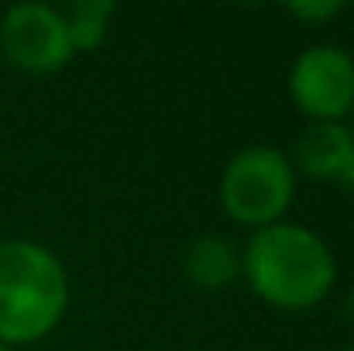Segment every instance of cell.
<instances>
[{
	"instance_id": "obj_1",
	"label": "cell",
	"mask_w": 354,
	"mask_h": 351,
	"mask_svg": "<svg viewBox=\"0 0 354 351\" xmlns=\"http://www.w3.org/2000/svg\"><path fill=\"white\" fill-rule=\"evenodd\" d=\"M241 276L261 303L286 314H303L330 296L337 262L317 231L279 221L251 234L241 251Z\"/></svg>"
},
{
	"instance_id": "obj_2",
	"label": "cell",
	"mask_w": 354,
	"mask_h": 351,
	"mask_svg": "<svg viewBox=\"0 0 354 351\" xmlns=\"http://www.w3.org/2000/svg\"><path fill=\"white\" fill-rule=\"evenodd\" d=\"M69 303L62 262L38 241H0V345H35L55 331Z\"/></svg>"
},
{
	"instance_id": "obj_3",
	"label": "cell",
	"mask_w": 354,
	"mask_h": 351,
	"mask_svg": "<svg viewBox=\"0 0 354 351\" xmlns=\"http://www.w3.org/2000/svg\"><path fill=\"white\" fill-rule=\"evenodd\" d=\"M296 197V169L286 152L272 145L241 148L224 165L221 176V204L224 214L244 228H272L292 207Z\"/></svg>"
},
{
	"instance_id": "obj_4",
	"label": "cell",
	"mask_w": 354,
	"mask_h": 351,
	"mask_svg": "<svg viewBox=\"0 0 354 351\" xmlns=\"http://www.w3.org/2000/svg\"><path fill=\"white\" fill-rule=\"evenodd\" d=\"M289 97L313 124H344L354 111V55L341 45H310L292 62Z\"/></svg>"
},
{
	"instance_id": "obj_5",
	"label": "cell",
	"mask_w": 354,
	"mask_h": 351,
	"mask_svg": "<svg viewBox=\"0 0 354 351\" xmlns=\"http://www.w3.org/2000/svg\"><path fill=\"white\" fill-rule=\"evenodd\" d=\"M0 52L10 66L48 76L73 62L69 31L59 7L48 3H14L0 17Z\"/></svg>"
},
{
	"instance_id": "obj_6",
	"label": "cell",
	"mask_w": 354,
	"mask_h": 351,
	"mask_svg": "<svg viewBox=\"0 0 354 351\" xmlns=\"http://www.w3.org/2000/svg\"><path fill=\"white\" fill-rule=\"evenodd\" d=\"M296 165L310 179L354 186V138L348 124H310L296 141Z\"/></svg>"
},
{
	"instance_id": "obj_7",
	"label": "cell",
	"mask_w": 354,
	"mask_h": 351,
	"mask_svg": "<svg viewBox=\"0 0 354 351\" xmlns=\"http://www.w3.org/2000/svg\"><path fill=\"white\" fill-rule=\"evenodd\" d=\"M183 269H186L189 282L200 286V289H210V293L227 289L241 276V251L224 234H203L189 244Z\"/></svg>"
},
{
	"instance_id": "obj_8",
	"label": "cell",
	"mask_w": 354,
	"mask_h": 351,
	"mask_svg": "<svg viewBox=\"0 0 354 351\" xmlns=\"http://www.w3.org/2000/svg\"><path fill=\"white\" fill-rule=\"evenodd\" d=\"M114 14H118V7L111 0H80V3H69L62 10V21H66L73 52H93V48H100L104 38H107V28H111Z\"/></svg>"
},
{
	"instance_id": "obj_9",
	"label": "cell",
	"mask_w": 354,
	"mask_h": 351,
	"mask_svg": "<svg viewBox=\"0 0 354 351\" xmlns=\"http://www.w3.org/2000/svg\"><path fill=\"white\" fill-rule=\"evenodd\" d=\"M286 14L292 21H303L310 28H320L327 21H334L337 14H344V3H334V0H320V3H289Z\"/></svg>"
},
{
	"instance_id": "obj_10",
	"label": "cell",
	"mask_w": 354,
	"mask_h": 351,
	"mask_svg": "<svg viewBox=\"0 0 354 351\" xmlns=\"http://www.w3.org/2000/svg\"><path fill=\"white\" fill-rule=\"evenodd\" d=\"M344 317H348V321L354 324V289L348 293V300H344Z\"/></svg>"
},
{
	"instance_id": "obj_11",
	"label": "cell",
	"mask_w": 354,
	"mask_h": 351,
	"mask_svg": "<svg viewBox=\"0 0 354 351\" xmlns=\"http://www.w3.org/2000/svg\"><path fill=\"white\" fill-rule=\"evenodd\" d=\"M348 131H351V138H354V111H351V127H348Z\"/></svg>"
},
{
	"instance_id": "obj_12",
	"label": "cell",
	"mask_w": 354,
	"mask_h": 351,
	"mask_svg": "<svg viewBox=\"0 0 354 351\" xmlns=\"http://www.w3.org/2000/svg\"><path fill=\"white\" fill-rule=\"evenodd\" d=\"M0 351H14V348H7V345H0Z\"/></svg>"
},
{
	"instance_id": "obj_13",
	"label": "cell",
	"mask_w": 354,
	"mask_h": 351,
	"mask_svg": "<svg viewBox=\"0 0 354 351\" xmlns=\"http://www.w3.org/2000/svg\"><path fill=\"white\" fill-rule=\"evenodd\" d=\"M344 351H354V345H348V348H344Z\"/></svg>"
}]
</instances>
